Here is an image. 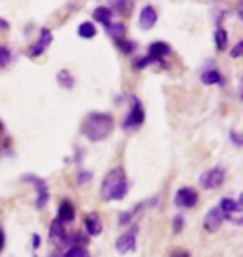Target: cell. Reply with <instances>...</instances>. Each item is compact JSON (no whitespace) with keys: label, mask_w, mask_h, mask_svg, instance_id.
<instances>
[{"label":"cell","mask_w":243,"mask_h":257,"mask_svg":"<svg viewBox=\"0 0 243 257\" xmlns=\"http://www.w3.org/2000/svg\"><path fill=\"white\" fill-rule=\"evenodd\" d=\"M113 131V117L105 112H90L82 122V134L90 142H100Z\"/></svg>","instance_id":"cell-1"},{"label":"cell","mask_w":243,"mask_h":257,"mask_svg":"<svg viewBox=\"0 0 243 257\" xmlns=\"http://www.w3.org/2000/svg\"><path fill=\"white\" fill-rule=\"evenodd\" d=\"M127 192H128V182H127L125 171H123L122 167L112 169L102 181L100 197L105 200V202H110V200H123Z\"/></svg>","instance_id":"cell-2"},{"label":"cell","mask_w":243,"mask_h":257,"mask_svg":"<svg viewBox=\"0 0 243 257\" xmlns=\"http://www.w3.org/2000/svg\"><path fill=\"white\" fill-rule=\"evenodd\" d=\"M143 122H145V109H143V104L135 95H130V112H128L127 119L123 120L122 127L125 128V131H130V128L140 127Z\"/></svg>","instance_id":"cell-3"},{"label":"cell","mask_w":243,"mask_h":257,"mask_svg":"<svg viewBox=\"0 0 243 257\" xmlns=\"http://www.w3.org/2000/svg\"><path fill=\"white\" fill-rule=\"evenodd\" d=\"M225 177H226L225 169L216 166V167L208 169V171L201 172L200 179H198V184L205 189V191H213V189H218L220 186H223Z\"/></svg>","instance_id":"cell-4"},{"label":"cell","mask_w":243,"mask_h":257,"mask_svg":"<svg viewBox=\"0 0 243 257\" xmlns=\"http://www.w3.org/2000/svg\"><path fill=\"white\" fill-rule=\"evenodd\" d=\"M22 181L34 184L35 191H37V200H35V207H37L39 210H42L45 205L49 204V199H50V192H49L47 182H45L42 177L34 176V174H25V176H22Z\"/></svg>","instance_id":"cell-5"},{"label":"cell","mask_w":243,"mask_h":257,"mask_svg":"<svg viewBox=\"0 0 243 257\" xmlns=\"http://www.w3.org/2000/svg\"><path fill=\"white\" fill-rule=\"evenodd\" d=\"M243 204H241V197L238 199H233V197H221L220 199V205L218 209L221 210L223 214V219H228V220H233L235 222V217H238V220H241V209ZM236 224V222H235Z\"/></svg>","instance_id":"cell-6"},{"label":"cell","mask_w":243,"mask_h":257,"mask_svg":"<svg viewBox=\"0 0 243 257\" xmlns=\"http://www.w3.org/2000/svg\"><path fill=\"white\" fill-rule=\"evenodd\" d=\"M173 202L180 209H193L198 204V192L192 187H180L173 195Z\"/></svg>","instance_id":"cell-7"},{"label":"cell","mask_w":243,"mask_h":257,"mask_svg":"<svg viewBox=\"0 0 243 257\" xmlns=\"http://www.w3.org/2000/svg\"><path fill=\"white\" fill-rule=\"evenodd\" d=\"M115 249L120 255H125L128 252H133L137 249V227H132L130 230L123 232L120 237L117 239Z\"/></svg>","instance_id":"cell-8"},{"label":"cell","mask_w":243,"mask_h":257,"mask_svg":"<svg viewBox=\"0 0 243 257\" xmlns=\"http://www.w3.org/2000/svg\"><path fill=\"white\" fill-rule=\"evenodd\" d=\"M223 214H221V210L218 207H211L208 212H206L205 215V220H203V227L206 232H210V234H213L216 232L220 227H221V224H223Z\"/></svg>","instance_id":"cell-9"},{"label":"cell","mask_w":243,"mask_h":257,"mask_svg":"<svg viewBox=\"0 0 243 257\" xmlns=\"http://www.w3.org/2000/svg\"><path fill=\"white\" fill-rule=\"evenodd\" d=\"M52 40H54V35H52V32L49 29H42V32H40V37L39 40L35 42L32 47L29 49V54L30 57H39V55H42L45 50H47L50 47Z\"/></svg>","instance_id":"cell-10"},{"label":"cell","mask_w":243,"mask_h":257,"mask_svg":"<svg viewBox=\"0 0 243 257\" xmlns=\"http://www.w3.org/2000/svg\"><path fill=\"white\" fill-rule=\"evenodd\" d=\"M158 20V14L155 7L152 5H145L142 10H140V17H138V25H140L142 30H150L155 27V24H157Z\"/></svg>","instance_id":"cell-11"},{"label":"cell","mask_w":243,"mask_h":257,"mask_svg":"<svg viewBox=\"0 0 243 257\" xmlns=\"http://www.w3.org/2000/svg\"><path fill=\"white\" fill-rule=\"evenodd\" d=\"M49 237H50L52 242L59 244L60 247H65V244H67V230H65L64 224H62L60 220H57V219L52 220Z\"/></svg>","instance_id":"cell-12"},{"label":"cell","mask_w":243,"mask_h":257,"mask_svg":"<svg viewBox=\"0 0 243 257\" xmlns=\"http://www.w3.org/2000/svg\"><path fill=\"white\" fill-rule=\"evenodd\" d=\"M85 230H87V234H89L90 237H97V235L102 234L103 224H102L100 215H98L97 212H90L85 217Z\"/></svg>","instance_id":"cell-13"},{"label":"cell","mask_w":243,"mask_h":257,"mask_svg":"<svg viewBox=\"0 0 243 257\" xmlns=\"http://www.w3.org/2000/svg\"><path fill=\"white\" fill-rule=\"evenodd\" d=\"M57 220H60L62 224H69V222H74L75 220V207L70 200H64L59 207V214H57Z\"/></svg>","instance_id":"cell-14"},{"label":"cell","mask_w":243,"mask_h":257,"mask_svg":"<svg viewBox=\"0 0 243 257\" xmlns=\"http://www.w3.org/2000/svg\"><path fill=\"white\" fill-rule=\"evenodd\" d=\"M170 54H172V47L167 42H153L148 47V55H152L157 60H163V57H167Z\"/></svg>","instance_id":"cell-15"},{"label":"cell","mask_w":243,"mask_h":257,"mask_svg":"<svg viewBox=\"0 0 243 257\" xmlns=\"http://www.w3.org/2000/svg\"><path fill=\"white\" fill-rule=\"evenodd\" d=\"M200 80L203 82L205 85H221V82H223V77L216 69H210V70H205L203 74L200 75Z\"/></svg>","instance_id":"cell-16"},{"label":"cell","mask_w":243,"mask_h":257,"mask_svg":"<svg viewBox=\"0 0 243 257\" xmlns=\"http://www.w3.org/2000/svg\"><path fill=\"white\" fill-rule=\"evenodd\" d=\"M92 17H94L98 24H102L103 27H108V25L112 24V10L108 7H97L94 10V14H92Z\"/></svg>","instance_id":"cell-17"},{"label":"cell","mask_w":243,"mask_h":257,"mask_svg":"<svg viewBox=\"0 0 243 257\" xmlns=\"http://www.w3.org/2000/svg\"><path fill=\"white\" fill-rule=\"evenodd\" d=\"M105 29H107L108 37H112L113 40H117V42H120V40L125 37V34H127V27L122 22H112Z\"/></svg>","instance_id":"cell-18"},{"label":"cell","mask_w":243,"mask_h":257,"mask_svg":"<svg viewBox=\"0 0 243 257\" xmlns=\"http://www.w3.org/2000/svg\"><path fill=\"white\" fill-rule=\"evenodd\" d=\"M213 39H215L216 49H218V50H225L226 49V45H228V34H226L225 29H221V27L216 29L215 34H213Z\"/></svg>","instance_id":"cell-19"},{"label":"cell","mask_w":243,"mask_h":257,"mask_svg":"<svg viewBox=\"0 0 243 257\" xmlns=\"http://www.w3.org/2000/svg\"><path fill=\"white\" fill-rule=\"evenodd\" d=\"M97 35V29L92 22H84L79 25V37L82 39H94Z\"/></svg>","instance_id":"cell-20"},{"label":"cell","mask_w":243,"mask_h":257,"mask_svg":"<svg viewBox=\"0 0 243 257\" xmlns=\"http://www.w3.org/2000/svg\"><path fill=\"white\" fill-rule=\"evenodd\" d=\"M57 82H59L64 89H72V87H74V77H72L70 72L65 69H62L59 74H57Z\"/></svg>","instance_id":"cell-21"},{"label":"cell","mask_w":243,"mask_h":257,"mask_svg":"<svg viewBox=\"0 0 243 257\" xmlns=\"http://www.w3.org/2000/svg\"><path fill=\"white\" fill-rule=\"evenodd\" d=\"M152 64H160V65H163V60H157V59H153L152 55H147V57H142L140 60H137V62L133 64V69H135V70H143L145 67L152 65Z\"/></svg>","instance_id":"cell-22"},{"label":"cell","mask_w":243,"mask_h":257,"mask_svg":"<svg viewBox=\"0 0 243 257\" xmlns=\"http://www.w3.org/2000/svg\"><path fill=\"white\" fill-rule=\"evenodd\" d=\"M62 257H90V252L82 245H74V247L67 249V252Z\"/></svg>","instance_id":"cell-23"},{"label":"cell","mask_w":243,"mask_h":257,"mask_svg":"<svg viewBox=\"0 0 243 257\" xmlns=\"http://www.w3.org/2000/svg\"><path fill=\"white\" fill-rule=\"evenodd\" d=\"M12 60V52H10L9 47H0V69L7 67Z\"/></svg>","instance_id":"cell-24"},{"label":"cell","mask_w":243,"mask_h":257,"mask_svg":"<svg viewBox=\"0 0 243 257\" xmlns=\"http://www.w3.org/2000/svg\"><path fill=\"white\" fill-rule=\"evenodd\" d=\"M183 225H185V219H183V215H182V214H177V215H175V217H173V222H172L173 232H175V234L182 232Z\"/></svg>","instance_id":"cell-25"},{"label":"cell","mask_w":243,"mask_h":257,"mask_svg":"<svg viewBox=\"0 0 243 257\" xmlns=\"http://www.w3.org/2000/svg\"><path fill=\"white\" fill-rule=\"evenodd\" d=\"M243 54V40H238V42L235 44V47L230 50V57L231 59H240Z\"/></svg>","instance_id":"cell-26"},{"label":"cell","mask_w":243,"mask_h":257,"mask_svg":"<svg viewBox=\"0 0 243 257\" xmlns=\"http://www.w3.org/2000/svg\"><path fill=\"white\" fill-rule=\"evenodd\" d=\"M118 45H120V49L125 54H132L133 50H135V47H137V45L133 44V42H130V40H120V42H118Z\"/></svg>","instance_id":"cell-27"},{"label":"cell","mask_w":243,"mask_h":257,"mask_svg":"<svg viewBox=\"0 0 243 257\" xmlns=\"http://www.w3.org/2000/svg\"><path fill=\"white\" fill-rule=\"evenodd\" d=\"M228 136H230V141H231V142H233V144H235V146H236V147H241V144H243L241 134H238V132H236V131H233V128H231V131H230V134H228Z\"/></svg>","instance_id":"cell-28"},{"label":"cell","mask_w":243,"mask_h":257,"mask_svg":"<svg viewBox=\"0 0 243 257\" xmlns=\"http://www.w3.org/2000/svg\"><path fill=\"white\" fill-rule=\"evenodd\" d=\"M132 220V212H123L120 214V219H118V225H127Z\"/></svg>","instance_id":"cell-29"},{"label":"cell","mask_w":243,"mask_h":257,"mask_svg":"<svg viewBox=\"0 0 243 257\" xmlns=\"http://www.w3.org/2000/svg\"><path fill=\"white\" fill-rule=\"evenodd\" d=\"M110 4H112V7H113V9L118 10V12H123L127 5H130L132 2H110Z\"/></svg>","instance_id":"cell-30"},{"label":"cell","mask_w":243,"mask_h":257,"mask_svg":"<svg viewBox=\"0 0 243 257\" xmlns=\"http://www.w3.org/2000/svg\"><path fill=\"white\" fill-rule=\"evenodd\" d=\"M90 181H92V172H82L80 174V179H79L80 184H87V182H90Z\"/></svg>","instance_id":"cell-31"},{"label":"cell","mask_w":243,"mask_h":257,"mask_svg":"<svg viewBox=\"0 0 243 257\" xmlns=\"http://www.w3.org/2000/svg\"><path fill=\"white\" fill-rule=\"evenodd\" d=\"M32 247H34V250H37L40 247V235L39 234L32 235Z\"/></svg>","instance_id":"cell-32"},{"label":"cell","mask_w":243,"mask_h":257,"mask_svg":"<svg viewBox=\"0 0 243 257\" xmlns=\"http://www.w3.org/2000/svg\"><path fill=\"white\" fill-rule=\"evenodd\" d=\"M5 247V234H4V229L0 227V252L4 250Z\"/></svg>","instance_id":"cell-33"},{"label":"cell","mask_w":243,"mask_h":257,"mask_svg":"<svg viewBox=\"0 0 243 257\" xmlns=\"http://www.w3.org/2000/svg\"><path fill=\"white\" fill-rule=\"evenodd\" d=\"M172 257H190V254L187 252V250H175V252L172 254Z\"/></svg>","instance_id":"cell-34"},{"label":"cell","mask_w":243,"mask_h":257,"mask_svg":"<svg viewBox=\"0 0 243 257\" xmlns=\"http://www.w3.org/2000/svg\"><path fill=\"white\" fill-rule=\"evenodd\" d=\"M0 29H5V30H9V29H10V25H9L7 20L0 19Z\"/></svg>","instance_id":"cell-35"}]
</instances>
